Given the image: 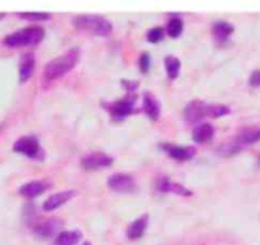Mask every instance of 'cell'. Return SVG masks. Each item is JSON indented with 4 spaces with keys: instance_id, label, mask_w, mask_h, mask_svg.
<instances>
[{
    "instance_id": "1",
    "label": "cell",
    "mask_w": 260,
    "mask_h": 245,
    "mask_svg": "<svg viewBox=\"0 0 260 245\" xmlns=\"http://www.w3.org/2000/svg\"><path fill=\"white\" fill-rule=\"evenodd\" d=\"M79 58H80V48H70L62 55L57 56V57L52 58L50 63H47V65L43 69V76L47 81L57 80L75 68L76 64L79 63Z\"/></svg>"
},
{
    "instance_id": "2",
    "label": "cell",
    "mask_w": 260,
    "mask_h": 245,
    "mask_svg": "<svg viewBox=\"0 0 260 245\" xmlns=\"http://www.w3.org/2000/svg\"><path fill=\"white\" fill-rule=\"evenodd\" d=\"M73 25L78 30L95 37H108L113 30L111 20L98 14H80L73 18Z\"/></svg>"
},
{
    "instance_id": "3",
    "label": "cell",
    "mask_w": 260,
    "mask_h": 245,
    "mask_svg": "<svg viewBox=\"0 0 260 245\" xmlns=\"http://www.w3.org/2000/svg\"><path fill=\"white\" fill-rule=\"evenodd\" d=\"M45 37V29L40 25H29V27L22 28L10 35L5 36L3 40V45L10 48L30 47L41 42Z\"/></svg>"
},
{
    "instance_id": "4",
    "label": "cell",
    "mask_w": 260,
    "mask_h": 245,
    "mask_svg": "<svg viewBox=\"0 0 260 245\" xmlns=\"http://www.w3.org/2000/svg\"><path fill=\"white\" fill-rule=\"evenodd\" d=\"M136 101V94H127L124 98L118 99V101L111 102V103H104L103 107L109 112V114L116 121H123L126 117H128L134 112Z\"/></svg>"
},
{
    "instance_id": "5",
    "label": "cell",
    "mask_w": 260,
    "mask_h": 245,
    "mask_svg": "<svg viewBox=\"0 0 260 245\" xmlns=\"http://www.w3.org/2000/svg\"><path fill=\"white\" fill-rule=\"evenodd\" d=\"M213 104L206 103V102L196 99L189 102L184 108V118L188 124H201L206 117L212 116Z\"/></svg>"
},
{
    "instance_id": "6",
    "label": "cell",
    "mask_w": 260,
    "mask_h": 245,
    "mask_svg": "<svg viewBox=\"0 0 260 245\" xmlns=\"http://www.w3.org/2000/svg\"><path fill=\"white\" fill-rule=\"evenodd\" d=\"M61 228H62V221L58 219H45L35 224L32 231L36 238L47 240L53 236H57L61 233Z\"/></svg>"
},
{
    "instance_id": "7",
    "label": "cell",
    "mask_w": 260,
    "mask_h": 245,
    "mask_svg": "<svg viewBox=\"0 0 260 245\" xmlns=\"http://www.w3.org/2000/svg\"><path fill=\"white\" fill-rule=\"evenodd\" d=\"M13 151L20 155H24L29 159H38L41 154L40 141L36 136H23L18 139L13 145Z\"/></svg>"
},
{
    "instance_id": "8",
    "label": "cell",
    "mask_w": 260,
    "mask_h": 245,
    "mask_svg": "<svg viewBox=\"0 0 260 245\" xmlns=\"http://www.w3.org/2000/svg\"><path fill=\"white\" fill-rule=\"evenodd\" d=\"M107 186L109 190L118 193H128L135 191L136 182L135 178L128 173H114L107 179Z\"/></svg>"
},
{
    "instance_id": "9",
    "label": "cell",
    "mask_w": 260,
    "mask_h": 245,
    "mask_svg": "<svg viewBox=\"0 0 260 245\" xmlns=\"http://www.w3.org/2000/svg\"><path fill=\"white\" fill-rule=\"evenodd\" d=\"M113 162V158L104 152H93V154H89L83 158L81 167L85 170H101L111 167Z\"/></svg>"
},
{
    "instance_id": "10",
    "label": "cell",
    "mask_w": 260,
    "mask_h": 245,
    "mask_svg": "<svg viewBox=\"0 0 260 245\" xmlns=\"http://www.w3.org/2000/svg\"><path fill=\"white\" fill-rule=\"evenodd\" d=\"M76 192L75 191H61V192L53 193L50 197L46 198L45 202L42 203V210L45 212H51V211L57 210L58 207L63 206L68 203L71 198L75 197Z\"/></svg>"
},
{
    "instance_id": "11",
    "label": "cell",
    "mask_w": 260,
    "mask_h": 245,
    "mask_svg": "<svg viewBox=\"0 0 260 245\" xmlns=\"http://www.w3.org/2000/svg\"><path fill=\"white\" fill-rule=\"evenodd\" d=\"M48 187H50V185H48L46 180H30V182L24 183L23 186H20L18 192H19V195L22 196V197L32 200V198H36L38 197V196L43 195V193L48 190Z\"/></svg>"
},
{
    "instance_id": "12",
    "label": "cell",
    "mask_w": 260,
    "mask_h": 245,
    "mask_svg": "<svg viewBox=\"0 0 260 245\" xmlns=\"http://www.w3.org/2000/svg\"><path fill=\"white\" fill-rule=\"evenodd\" d=\"M156 188L160 191V192L174 193V195L184 196V197H189V196L193 195L192 191H189L183 185L174 182V180L169 179V178L167 177L159 178V179L156 180Z\"/></svg>"
},
{
    "instance_id": "13",
    "label": "cell",
    "mask_w": 260,
    "mask_h": 245,
    "mask_svg": "<svg viewBox=\"0 0 260 245\" xmlns=\"http://www.w3.org/2000/svg\"><path fill=\"white\" fill-rule=\"evenodd\" d=\"M36 69L35 55L30 52H25L19 58V83L24 84L25 81L32 78Z\"/></svg>"
},
{
    "instance_id": "14",
    "label": "cell",
    "mask_w": 260,
    "mask_h": 245,
    "mask_svg": "<svg viewBox=\"0 0 260 245\" xmlns=\"http://www.w3.org/2000/svg\"><path fill=\"white\" fill-rule=\"evenodd\" d=\"M147 226H149V215L144 213V215L139 216L136 220H134L129 224L126 230L127 238L129 240H139V239H141L144 236Z\"/></svg>"
},
{
    "instance_id": "15",
    "label": "cell",
    "mask_w": 260,
    "mask_h": 245,
    "mask_svg": "<svg viewBox=\"0 0 260 245\" xmlns=\"http://www.w3.org/2000/svg\"><path fill=\"white\" fill-rule=\"evenodd\" d=\"M162 149L167 151L169 158L179 162H185V160H190L194 158L196 149L192 146H178V145H162Z\"/></svg>"
},
{
    "instance_id": "16",
    "label": "cell",
    "mask_w": 260,
    "mask_h": 245,
    "mask_svg": "<svg viewBox=\"0 0 260 245\" xmlns=\"http://www.w3.org/2000/svg\"><path fill=\"white\" fill-rule=\"evenodd\" d=\"M142 109L151 121H156L161 113V104L154 94L145 93L142 97Z\"/></svg>"
},
{
    "instance_id": "17",
    "label": "cell",
    "mask_w": 260,
    "mask_h": 245,
    "mask_svg": "<svg viewBox=\"0 0 260 245\" xmlns=\"http://www.w3.org/2000/svg\"><path fill=\"white\" fill-rule=\"evenodd\" d=\"M213 136H215V127L208 122H201L192 131V139L197 144L210 141Z\"/></svg>"
},
{
    "instance_id": "18",
    "label": "cell",
    "mask_w": 260,
    "mask_h": 245,
    "mask_svg": "<svg viewBox=\"0 0 260 245\" xmlns=\"http://www.w3.org/2000/svg\"><path fill=\"white\" fill-rule=\"evenodd\" d=\"M234 30H235L234 25L231 23L226 22V20H217L212 25L213 36H215L216 41L220 43L226 42L229 37L234 33Z\"/></svg>"
},
{
    "instance_id": "19",
    "label": "cell",
    "mask_w": 260,
    "mask_h": 245,
    "mask_svg": "<svg viewBox=\"0 0 260 245\" xmlns=\"http://www.w3.org/2000/svg\"><path fill=\"white\" fill-rule=\"evenodd\" d=\"M83 238L80 230H65L61 231L55 238L53 245H76Z\"/></svg>"
},
{
    "instance_id": "20",
    "label": "cell",
    "mask_w": 260,
    "mask_h": 245,
    "mask_svg": "<svg viewBox=\"0 0 260 245\" xmlns=\"http://www.w3.org/2000/svg\"><path fill=\"white\" fill-rule=\"evenodd\" d=\"M239 144L243 146V149L249 145H253L260 141V129H246L239 135L238 139H235Z\"/></svg>"
},
{
    "instance_id": "21",
    "label": "cell",
    "mask_w": 260,
    "mask_h": 245,
    "mask_svg": "<svg viewBox=\"0 0 260 245\" xmlns=\"http://www.w3.org/2000/svg\"><path fill=\"white\" fill-rule=\"evenodd\" d=\"M165 70H167L168 78L169 79H177L179 76L180 68H182V63L177 56L169 55L164 58Z\"/></svg>"
},
{
    "instance_id": "22",
    "label": "cell",
    "mask_w": 260,
    "mask_h": 245,
    "mask_svg": "<svg viewBox=\"0 0 260 245\" xmlns=\"http://www.w3.org/2000/svg\"><path fill=\"white\" fill-rule=\"evenodd\" d=\"M184 29V23L179 17H174L168 22L167 24V33L172 38H178L183 33Z\"/></svg>"
},
{
    "instance_id": "23",
    "label": "cell",
    "mask_w": 260,
    "mask_h": 245,
    "mask_svg": "<svg viewBox=\"0 0 260 245\" xmlns=\"http://www.w3.org/2000/svg\"><path fill=\"white\" fill-rule=\"evenodd\" d=\"M17 15L22 19L29 20V22H46L51 18V14L45 12H24L17 13Z\"/></svg>"
},
{
    "instance_id": "24",
    "label": "cell",
    "mask_w": 260,
    "mask_h": 245,
    "mask_svg": "<svg viewBox=\"0 0 260 245\" xmlns=\"http://www.w3.org/2000/svg\"><path fill=\"white\" fill-rule=\"evenodd\" d=\"M146 38L150 43H159L160 41L164 38V28L161 27L151 28V29L147 32Z\"/></svg>"
},
{
    "instance_id": "25",
    "label": "cell",
    "mask_w": 260,
    "mask_h": 245,
    "mask_svg": "<svg viewBox=\"0 0 260 245\" xmlns=\"http://www.w3.org/2000/svg\"><path fill=\"white\" fill-rule=\"evenodd\" d=\"M139 66H140V70H141L144 74L149 73L150 68H151V57H150L149 53L147 52L141 53L139 60Z\"/></svg>"
},
{
    "instance_id": "26",
    "label": "cell",
    "mask_w": 260,
    "mask_h": 245,
    "mask_svg": "<svg viewBox=\"0 0 260 245\" xmlns=\"http://www.w3.org/2000/svg\"><path fill=\"white\" fill-rule=\"evenodd\" d=\"M230 113V108L225 104H213L212 107V118H220Z\"/></svg>"
},
{
    "instance_id": "27",
    "label": "cell",
    "mask_w": 260,
    "mask_h": 245,
    "mask_svg": "<svg viewBox=\"0 0 260 245\" xmlns=\"http://www.w3.org/2000/svg\"><path fill=\"white\" fill-rule=\"evenodd\" d=\"M121 83L127 94H136L137 88H139V83H137L136 80H127V79H122Z\"/></svg>"
},
{
    "instance_id": "28",
    "label": "cell",
    "mask_w": 260,
    "mask_h": 245,
    "mask_svg": "<svg viewBox=\"0 0 260 245\" xmlns=\"http://www.w3.org/2000/svg\"><path fill=\"white\" fill-rule=\"evenodd\" d=\"M249 84H250V86H253V88H259L260 86V70H256V71H254V73H251L250 78H249Z\"/></svg>"
},
{
    "instance_id": "29",
    "label": "cell",
    "mask_w": 260,
    "mask_h": 245,
    "mask_svg": "<svg viewBox=\"0 0 260 245\" xmlns=\"http://www.w3.org/2000/svg\"><path fill=\"white\" fill-rule=\"evenodd\" d=\"M81 245H91V243H89V241H84V243Z\"/></svg>"
}]
</instances>
